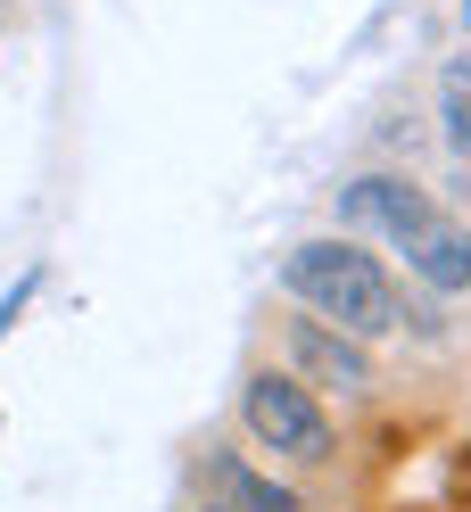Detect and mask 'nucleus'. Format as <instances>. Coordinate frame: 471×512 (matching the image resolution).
Wrapping results in <instances>:
<instances>
[{
  "instance_id": "1",
  "label": "nucleus",
  "mask_w": 471,
  "mask_h": 512,
  "mask_svg": "<svg viewBox=\"0 0 471 512\" xmlns=\"http://www.w3.org/2000/svg\"><path fill=\"white\" fill-rule=\"evenodd\" d=\"M281 290H290L314 323H331V331H348V339L397 331V281H389V265L364 240H339V232L298 240L290 256H281Z\"/></svg>"
},
{
  "instance_id": "2",
  "label": "nucleus",
  "mask_w": 471,
  "mask_h": 512,
  "mask_svg": "<svg viewBox=\"0 0 471 512\" xmlns=\"http://www.w3.org/2000/svg\"><path fill=\"white\" fill-rule=\"evenodd\" d=\"M240 422L265 455H290V463H331V413L323 397L306 389L298 372H257L240 389Z\"/></svg>"
},
{
  "instance_id": "3",
  "label": "nucleus",
  "mask_w": 471,
  "mask_h": 512,
  "mask_svg": "<svg viewBox=\"0 0 471 512\" xmlns=\"http://www.w3.org/2000/svg\"><path fill=\"white\" fill-rule=\"evenodd\" d=\"M339 215H348L356 232L405 248V240H414L438 207H430V190H422V182H405V174H356L348 190H339Z\"/></svg>"
},
{
  "instance_id": "4",
  "label": "nucleus",
  "mask_w": 471,
  "mask_h": 512,
  "mask_svg": "<svg viewBox=\"0 0 471 512\" xmlns=\"http://www.w3.org/2000/svg\"><path fill=\"white\" fill-rule=\"evenodd\" d=\"M290 364L306 389H339V397H364L372 389V347L348 339V331H331V323H290Z\"/></svg>"
},
{
  "instance_id": "5",
  "label": "nucleus",
  "mask_w": 471,
  "mask_h": 512,
  "mask_svg": "<svg viewBox=\"0 0 471 512\" xmlns=\"http://www.w3.org/2000/svg\"><path fill=\"white\" fill-rule=\"evenodd\" d=\"M405 281H414V290H438V298L471 290V223L430 215L422 232L405 240Z\"/></svg>"
},
{
  "instance_id": "6",
  "label": "nucleus",
  "mask_w": 471,
  "mask_h": 512,
  "mask_svg": "<svg viewBox=\"0 0 471 512\" xmlns=\"http://www.w3.org/2000/svg\"><path fill=\"white\" fill-rule=\"evenodd\" d=\"M207 504L215 512H306L281 479H265L257 463H240V455H207Z\"/></svg>"
},
{
  "instance_id": "7",
  "label": "nucleus",
  "mask_w": 471,
  "mask_h": 512,
  "mask_svg": "<svg viewBox=\"0 0 471 512\" xmlns=\"http://www.w3.org/2000/svg\"><path fill=\"white\" fill-rule=\"evenodd\" d=\"M438 116H447V149L471 166V67L447 75V91H438Z\"/></svg>"
},
{
  "instance_id": "8",
  "label": "nucleus",
  "mask_w": 471,
  "mask_h": 512,
  "mask_svg": "<svg viewBox=\"0 0 471 512\" xmlns=\"http://www.w3.org/2000/svg\"><path fill=\"white\" fill-rule=\"evenodd\" d=\"M397 323H414V339H447V306L438 290H397Z\"/></svg>"
},
{
  "instance_id": "9",
  "label": "nucleus",
  "mask_w": 471,
  "mask_h": 512,
  "mask_svg": "<svg viewBox=\"0 0 471 512\" xmlns=\"http://www.w3.org/2000/svg\"><path fill=\"white\" fill-rule=\"evenodd\" d=\"M25 298H34V273H25V281H17V290H9V298H0V331H9V323H17V306H25Z\"/></svg>"
},
{
  "instance_id": "10",
  "label": "nucleus",
  "mask_w": 471,
  "mask_h": 512,
  "mask_svg": "<svg viewBox=\"0 0 471 512\" xmlns=\"http://www.w3.org/2000/svg\"><path fill=\"white\" fill-rule=\"evenodd\" d=\"M463 25H471V0H463Z\"/></svg>"
},
{
  "instance_id": "11",
  "label": "nucleus",
  "mask_w": 471,
  "mask_h": 512,
  "mask_svg": "<svg viewBox=\"0 0 471 512\" xmlns=\"http://www.w3.org/2000/svg\"><path fill=\"white\" fill-rule=\"evenodd\" d=\"M463 207H471V182H463Z\"/></svg>"
}]
</instances>
